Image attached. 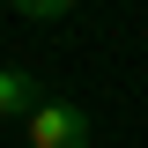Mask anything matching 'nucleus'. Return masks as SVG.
Masks as SVG:
<instances>
[{
    "label": "nucleus",
    "instance_id": "nucleus-1",
    "mask_svg": "<svg viewBox=\"0 0 148 148\" xmlns=\"http://www.w3.org/2000/svg\"><path fill=\"white\" fill-rule=\"evenodd\" d=\"M22 141L30 148H89V111L67 104V96H45V104L22 119Z\"/></svg>",
    "mask_w": 148,
    "mask_h": 148
},
{
    "label": "nucleus",
    "instance_id": "nucleus-2",
    "mask_svg": "<svg viewBox=\"0 0 148 148\" xmlns=\"http://www.w3.org/2000/svg\"><path fill=\"white\" fill-rule=\"evenodd\" d=\"M45 104V89H37L22 67H0V126H22L30 111Z\"/></svg>",
    "mask_w": 148,
    "mask_h": 148
},
{
    "label": "nucleus",
    "instance_id": "nucleus-3",
    "mask_svg": "<svg viewBox=\"0 0 148 148\" xmlns=\"http://www.w3.org/2000/svg\"><path fill=\"white\" fill-rule=\"evenodd\" d=\"M22 22H59V15H74V0H8Z\"/></svg>",
    "mask_w": 148,
    "mask_h": 148
}]
</instances>
